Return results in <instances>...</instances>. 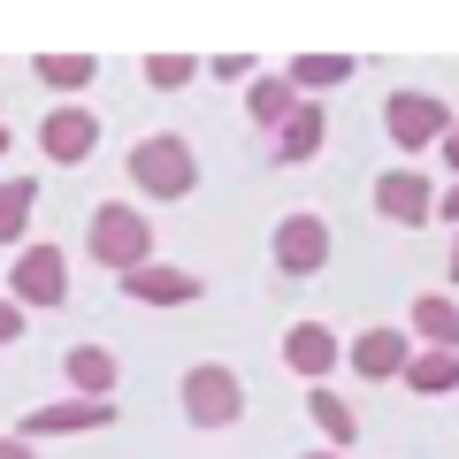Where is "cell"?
<instances>
[{"label":"cell","mask_w":459,"mask_h":459,"mask_svg":"<svg viewBox=\"0 0 459 459\" xmlns=\"http://www.w3.org/2000/svg\"><path fill=\"white\" fill-rule=\"evenodd\" d=\"M307 413H314V429H322V437L337 444V452H344L352 437H360V421H352V406H344V398L329 391V383H314V391H307Z\"/></svg>","instance_id":"17"},{"label":"cell","mask_w":459,"mask_h":459,"mask_svg":"<svg viewBox=\"0 0 459 459\" xmlns=\"http://www.w3.org/2000/svg\"><path fill=\"white\" fill-rule=\"evenodd\" d=\"M123 291L146 299V307H192V299H199V276H192V268H169V261H146V268L123 276Z\"/></svg>","instance_id":"10"},{"label":"cell","mask_w":459,"mask_h":459,"mask_svg":"<svg viewBox=\"0 0 459 459\" xmlns=\"http://www.w3.org/2000/svg\"><path fill=\"white\" fill-rule=\"evenodd\" d=\"M283 77H291V92L307 100V92H322V84H344V77H352V54H299Z\"/></svg>","instance_id":"18"},{"label":"cell","mask_w":459,"mask_h":459,"mask_svg":"<svg viewBox=\"0 0 459 459\" xmlns=\"http://www.w3.org/2000/svg\"><path fill=\"white\" fill-rule=\"evenodd\" d=\"M314 459H344V452H314Z\"/></svg>","instance_id":"29"},{"label":"cell","mask_w":459,"mask_h":459,"mask_svg":"<svg viewBox=\"0 0 459 459\" xmlns=\"http://www.w3.org/2000/svg\"><path fill=\"white\" fill-rule=\"evenodd\" d=\"M444 169H459V123L444 131Z\"/></svg>","instance_id":"26"},{"label":"cell","mask_w":459,"mask_h":459,"mask_svg":"<svg viewBox=\"0 0 459 459\" xmlns=\"http://www.w3.org/2000/svg\"><path fill=\"white\" fill-rule=\"evenodd\" d=\"M214 77H230V84H253V62H238V54H222V62H214Z\"/></svg>","instance_id":"24"},{"label":"cell","mask_w":459,"mask_h":459,"mask_svg":"<svg viewBox=\"0 0 459 459\" xmlns=\"http://www.w3.org/2000/svg\"><path fill=\"white\" fill-rule=\"evenodd\" d=\"M23 337V307H16V299H0V344H16Z\"/></svg>","instance_id":"23"},{"label":"cell","mask_w":459,"mask_h":459,"mask_svg":"<svg viewBox=\"0 0 459 459\" xmlns=\"http://www.w3.org/2000/svg\"><path fill=\"white\" fill-rule=\"evenodd\" d=\"M452 283H459V246H452Z\"/></svg>","instance_id":"28"},{"label":"cell","mask_w":459,"mask_h":459,"mask_svg":"<svg viewBox=\"0 0 459 459\" xmlns=\"http://www.w3.org/2000/svg\"><path fill=\"white\" fill-rule=\"evenodd\" d=\"M0 153H8V131H0Z\"/></svg>","instance_id":"30"},{"label":"cell","mask_w":459,"mask_h":459,"mask_svg":"<svg viewBox=\"0 0 459 459\" xmlns=\"http://www.w3.org/2000/svg\"><path fill=\"white\" fill-rule=\"evenodd\" d=\"M283 368H291V376H307V383H322L329 368H337V329L299 322L291 337H283Z\"/></svg>","instance_id":"12"},{"label":"cell","mask_w":459,"mask_h":459,"mask_svg":"<svg viewBox=\"0 0 459 459\" xmlns=\"http://www.w3.org/2000/svg\"><path fill=\"white\" fill-rule=\"evenodd\" d=\"M413 329L429 337V352H459V307L444 291H429V299H413Z\"/></svg>","instance_id":"16"},{"label":"cell","mask_w":459,"mask_h":459,"mask_svg":"<svg viewBox=\"0 0 459 459\" xmlns=\"http://www.w3.org/2000/svg\"><path fill=\"white\" fill-rule=\"evenodd\" d=\"M444 222H459V184H452V192H444Z\"/></svg>","instance_id":"27"},{"label":"cell","mask_w":459,"mask_h":459,"mask_svg":"<svg viewBox=\"0 0 459 459\" xmlns=\"http://www.w3.org/2000/svg\"><path fill=\"white\" fill-rule=\"evenodd\" d=\"M84 253H92L100 268H146L153 261V222L138 207H123V199H108V207H92V230H84Z\"/></svg>","instance_id":"1"},{"label":"cell","mask_w":459,"mask_h":459,"mask_svg":"<svg viewBox=\"0 0 459 459\" xmlns=\"http://www.w3.org/2000/svg\"><path fill=\"white\" fill-rule=\"evenodd\" d=\"M131 184L146 199H184L199 184V153L184 146L177 131H153V138H138V146H131Z\"/></svg>","instance_id":"2"},{"label":"cell","mask_w":459,"mask_h":459,"mask_svg":"<svg viewBox=\"0 0 459 459\" xmlns=\"http://www.w3.org/2000/svg\"><path fill=\"white\" fill-rule=\"evenodd\" d=\"M322 138H329L322 100H299V115L276 131V161H283V169H291V161H307V153H322Z\"/></svg>","instance_id":"13"},{"label":"cell","mask_w":459,"mask_h":459,"mask_svg":"<svg viewBox=\"0 0 459 459\" xmlns=\"http://www.w3.org/2000/svg\"><path fill=\"white\" fill-rule=\"evenodd\" d=\"M62 376L77 383V398H108L115 391V352H108V344H69Z\"/></svg>","instance_id":"14"},{"label":"cell","mask_w":459,"mask_h":459,"mask_svg":"<svg viewBox=\"0 0 459 459\" xmlns=\"http://www.w3.org/2000/svg\"><path fill=\"white\" fill-rule=\"evenodd\" d=\"M31 207H39V184L31 177H8V184H0V246H16V238H23Z\"/></svg>","instance_id":"20"},{"label":"cell","mask_w":459,"mask_h":459,"mask_svg":"<svg viewBox=\"0 0 459 459\" xmlns=\"http://www.w3.org/2000/svg\"><path fill=\"white\" fill-rule=\"evenodd\" d=\"M184 413H192V429H230L238 413H246V383L230 376V368H192L184 376Z\"/></svg>","instance_id":"4"},{"label":"cell","mask_w":459,"mask_h":459,"mask_svg":"<svg viewBox=\"0 0 459 459\" xmlns=\"http://www.w3.org/2000/svg\"><path fill=\"white\" fill-rule=\"evenodd\" d=\"M276 268L283 276H322L329 268V222L322 214H283L276 222Z\"/></svg>","instance_id":"7"},{"label":"cell","mask_w":459,"mask_h":459,"mask_svg":"<svg viewBox=\"0 0 459 459\" xmlns=\"http://www.w3.org/2000/svg\"><path fill=\"white\" fill-rule=\"evenodd\" d=\"M192 77H199L192 54H153L146 62V84H192Z\"/></svg>","instance_id":"22"},{"label":"cell","mask_w":459,"mask_h":459,"mask_svg":"<svg viewBox=\"0 0 459 459\" xmlns=\"http://www.w3.org/2000/svg\"><path fill=\"white\" fill-rule=\"evenodd\" d=\"M383 123H391V146L398 153H429V146H444V131H452L444 92H391Z\"/></svg>","instance_id":"3"},{"label":"cell","mask_w":459,"mask_h":459,"mask_svg":"<svg viewBox=\"0 0 459 459\" xmlns=\"http://www.w3.org/2000/svg\"><path fill=\"white\" fill-rule=\"evenodd\" d=\"M376 214L398 230H421L429 214H437V184L421 177V169H383L376 177Z\"/></svg>","instance_id":"6"},{"label":"cell","mask_w":459,"mask_h":459,"mask_svg":"<svg viewBox=\"0 0 459 459\" xmlns=\"http://www.w3.org/2000/svg\"><path fill=\"white\" fill-rule=\"evenodd\" d=\"M8 299L16 307H62L69 299V261L54 246H23L16 268H8Z\"/></svg>","instance_id":"5"},{"label":"cell","mask_w":459,"mask_h":459,"mask_svg":"<svg viewBox=\"0 0 459 459\" xmlns=\"http://www.w3.org/2000/svg\"><path fill=\"white\" fill-rule=\"evenodd\" d=\"M246 115L261 123V131H283L299 115V92H291V77H253L246 84Z\"/></svg>","instance_id":"15"},{"label":"cell","mask_w":459,"mask_h":459,"mask_svg":"<svg viewBox=\"0 0 459 459\" xmlns=\"http://www.w3.org/2000/svg\"><path fill=\"white\" fill-rule=\"evenodd\" d=\"M115 421V406L108 398H69V406H39V413H23V444L31 437H77V429H108Z\"/></svg>","instance_id":"9"},{"label":"cell","mask_w":459,"mask_h":459,"mask_svg":"<svg viewBox=\"0 0 459 459\" xmlns=\"http://www.w3.org/2000/svg\"><path fill=\"white\" fill-rule=\"evenodd\" d=\"M352 368H360L368 383L406 376V368H413V337H406V329H368V337L352 344Z\"/></svg>","instance_id":"11"},{"label":"cell","mask_w":459,"mask_h":459,"mask_svg":"<svg viewBox=\"0 0 459 459\" xmlns=\"http://www.w3.org/2000/svg\"><path fill=\"white\" fill-rule=\"evenodd\" d=\"M39 146H47V161L77 169L84 153L100 146V115H92V108H54L47 123H39Z\"/></svg>","instance_id":"8"},{"label":"cell","mask_w":459,"mask_h":459,"mask_svg":"<svg viewBox=\"0 0 459 459\" xmlns=\"http://www.w3.org/2000/svg\"><path fill=\"white\" fill-rule=\"evenodd\" d=\"M92 54H39V77L47 84H62V92H77V84H92Z\"/></svg>","instance_id":"21"},{"label":"cell","mask_w":459,"mask_h":459,"mask_svg":"<svg viewBox=\"0 0 459 459\" xmlns=\"http://www.w3.org/2000/svg\"><path fill=\"white\" fill-rule=\"evenodd\" d=\"M406 383H413L421 398H452V391H459V352H413Z\"/></svg>","instance_id":"19"},{"label":"cell","mask_w":459,"mask_h":459,"mask_svg":"<svg viewBox=\"0 0 459 459\" xmlns=\"http://www.w3.org/2000/svg\"><path fill=\"white\" fill-rule=\"evenodd\" d=\"M0 459H31V444H23V437H0Z\"/></svg>","instance_id":"25"}]
</instances>
